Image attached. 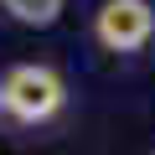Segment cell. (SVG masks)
Listing matches in <instances>:
<instances>
[{"label": "cell", "mask_w": 155, "mask_h": 155, "mask_svg": "<svg viewBox=\"0 0 155 155\" xmlns=\"http://www.w3.org/2000/svg\"><path fill=\"white\" fill-rule=\"evenodd\" d=\"M62 104H67V83L47 62H16L0 78V114H11L16 124H47L62 114Z\"/></svg>", "instance_id": "6da1fadb"}, {"label": "cell", "mask_w": 155, "mask_h": 155, "mask_svg": "<svg viewBox=\"0 0 155 155\" xmlns=\"http://www.w3.org/2000/svg\"><path fill=\"white\" fill-rule=\"evenodd\" d=\"M93 36L104 52H140L155 36V5L150 0H104L93 11Z\"/></svg>", "instance_id": "7a4b0ae2"}, {"label": "cell", "mask_w": 155, "mask_h": 155, "mask_svg": "<svg viewBox=\"0 0 155 155\" xmlns=\"http://www.w3.org/2000/svg\"><path fill=\"white\" fill-rule=\"evenodd\" d=\"M0 11L21 26H52L62 16V0H0Z\"/></svg>", "instance_id": "3957f363"}, {"label": "cell", "mask_w": 155, "mask_h": 155, "mask_svg": "<svg viewBox=\"0 0 155 155\" xmlns=\"http://www.w3.org/2000/svg\"><path fill=\"white\" fill-rule=\"evenodd\" d=\"M150 155H155V150H150Z\"/></svg>", "instance_id": "277c9868"}]
</instances>
